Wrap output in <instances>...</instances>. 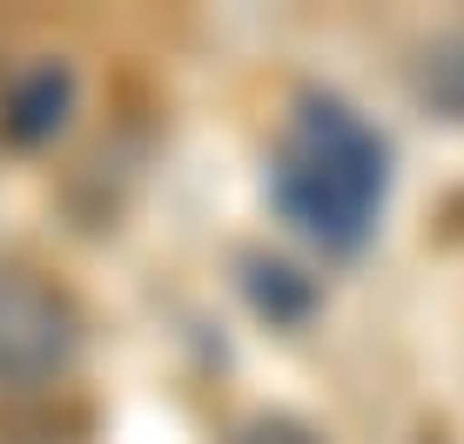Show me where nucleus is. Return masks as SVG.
I'll use <instances>...</instances> for the list:
<instances>
[{
  "label": "nucleus",
  "instance_id": "f257e3e1",
  "mask_svg": "<svg viewBox=\"0 0 464 444\" xmlns=\"http://www.w3.org/2000/svg\"><path fill=\"white\" fill-rule=\"evenodd\" d=\"M383 188H391V155L383 135L337 94H303L290 108L269 155V196L276 209L296 222L310 243L337 249H363V236L383 216Z\"/></svg>",
  "mask_w": 464,
  "mask_h": 444
},
{
  "label": "nucleus",
  "instance_id": "f03ea898",
  "mask_svg": "<svg viewBox=\"0 0 464 444\" xmlns=\"http://www.w3.org/2000/svg\"><path fill=\"white\" fill-rule=\"evenodd\" d=\"M82 357V310L34 269H0V391L54 384Z\"/></svg>",
  "mask_w": 464,
  "mask_h": 444
},
{
  "label": "nucleus",
  "instance_id": "7ed1b4c3",
  "mask_svg": "<svg viewBox=\"0 0 464 444\" xmlns=\"http://www.w3.org/2000/svg\"><path fill=\"white\" fill-rule=\"evenodd\" d=\"M68 68H54V61H34V68L21 74L7 94H0V115H7V135L14 141H41V135H54L61 121H68Z\"/></svg>",
  "mask_w": 464,
  "mask_h": 444
},
{
  "label": "nucleus",
  "instance_id": "20e7f679",
  "mask_svg": "<svg viewBox=\"0 0 464 444\" xmlns=\"http://www.w3.org/2000/svg\"><path fill=\"white\" fill-rule=\"evenodd\" d=\"M411 88H418L424 108H438L444 121H464V21L438 27L418 61H411Z\"/></svg>",
  "mask_w": 464,
  "mask_h": 444
},
{
  "label": "nucleus",
  "instance_id": "39448f33",
  "mask_svg": "<svg viewBox=\"0 0 464 444\" xmlns=\"http://www.w3.org/2000/svg\"><path fill=\"white\" fill-rule=\"evenodd\" d=\"M236 444H316V438L303 431L296 418H263V424H249V431L236 438Z\"/></svg>",
  "mask_w": 464,
  "mask_h": 444
}]
</instances>
